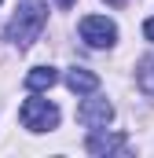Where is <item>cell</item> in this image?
I'll return each mask as SVG.
<instances>
[{
    "mask_svg": "<svg viewBox=\"0 0 154 158\" xmlns=\"http://www.w3.org/2000/svg\"><path fill=\"white\" fill-rule=\"evenodd\" d=\"M55 4H59V7H74L77 0H55Z\"/></svg>",
    "mask_w": 154,
    "mask_h": 158,
    "instance_id": "cell-10",
    "label": "cell"
},
{
    "mask_svg": "<svg viewBox=\"0 0 154 158\" xmlns=\"http://www.w3.org/2000/svg\"><path fill=\"white\" fill-rule=\"evenodd\" d=\"M44 22H48V4L44 0H22L18 11H15V19H11V26H7V37L18 48H30L40 37Z\"/></svg>",
    "mask_w": 154,
    "mask_h": 158,
    "instance_id": "cell-1",
    "label": "cell"
},
{
    "mask_svg": "<svg viewBox=\"0 0 154 158\" xmlns=\"http://www.w3.org/2000/svg\"><path fill=\"white\" fill-rule=\"evenodd\" d=\"M59 81V74L51 70V66H33L30 74H26V88L30 92H44V88H51Z\"/></svg>",
    "mask_w": 154,
    "mask_h": 158,
    "instance_id": "cell-7",
    "label": "cell"
},
{
    "mask_svg": "<svg viewBox=\"0 0 154 158\" xmlns=\"http://www.w3.org/2000/svg\"><path fill=\"white\" fill-rule=\"evenodd\" d=\"M66 88L77 92V96H92V92L99 88V77H95L92 70H84V66H74V70L66 74Z\"/></svg>",
    "mask_w": 154,
    "mask_h": 158,
    "instance_id": "cell-6",
    "label": "cell"
},
{
    "mask_svg": "<svg viewBox=\"0 0 154 158\" xmlns=\"http://www.w3.org/2000/svg\"><path fill=\"white\" fill-rule=\"evenodd\" d=\"M107 4H110V7H121V4H125V0H107Z\"/></svg>",
    "mask_w": 154,
    "mask_h": 158,
    "instance_id": "cell-11",
    "label": "cell"
},
{
    "mask_svg": "<svg viewBox=\"0 0 154 158\" xmlns=\"http://www.w3.org/2000/svg\"><path fill=\"white\" fill-rule=\"evenodd\" d=\"M143 37L154 40V19H147V22H143Z\"/></svg>",
    "mask_w": 154,
    "mask_h": 158,
    "instance_id": "cell-9",
    "label": "cell"
},
{
    "mask_svg": "<svg viewBox=\"0 0 154 158\" xmlns=\"http://www.w3.org/2000/svg\"><path fill=\"white\" fill-rule=\"evenodd\" d=\"M140 88L154 99V59H147V63L140 66Z\"/></svg>",
    "mask_w": 154,
    "mask_h": 158,
    "instance_id": "cell-8",
    "label": "cell"
},
{
    "mask_svg": "<svg viewBox=\"0 0 154 158\" xmlns=\"http://www.w3.org/2000/svg\"><path fill=\"white\" fill-rule=\"evenodd\" d=\"M110 118H114V107H110L107 99H84V103L77 107V121H81L84 129H107Z\"/></svg>",
    "mask_w": 154,
    "mask_h": 158,
    "instance_id": "cell-5",
    "label": "cell"
},
{
    "mask_svg": "<svg viewBox=\"0 0 154 158\" xmlns=\"http://www.w3.org/2000/svg\"><path fill=\"white\" fill-rule=\"evenodd\" d=\"M81 40L88 48H110L117 40V26L103 15H88V19H81Z\"/></svg>",
    "mask_w": 154,
    "mask_h": 158,
    "instance_id": "cell-3",
    "label": "cell"
},
{
    "mask_svg": "<svg viewBox=\"0 0 154 158\" xmlns=\"http://www.w3.org/2000/svg\"><path fill=\"white\" fill-rule=\"evenodd\" d=\"M84 151L88 155H125L128 151V136L125 132H99V129H92V136L84 140Z\"/></svg>",
    "mask_w": 154,
    "mask_h": 158,
    "instance_id": "cell-4",
    "label": "cell"
},
{
    "mask_svg": "<svg viewBox=\"0 0 154 158\" xmlns=\"http://www.w3.org/2000/svg\"><path fill=\"white\" fill-rule=\"evenodd\" d=\"M18 118H22V125H26L30 132H48V129L59 125V107H55L51 99H37V96H33V99L22 103Z\"/></svg>",
    "mask_w": 154,
    "mask_h": 158,
    "instance_id": "cell-2",
    "label": "cell"
}]
</instances>
